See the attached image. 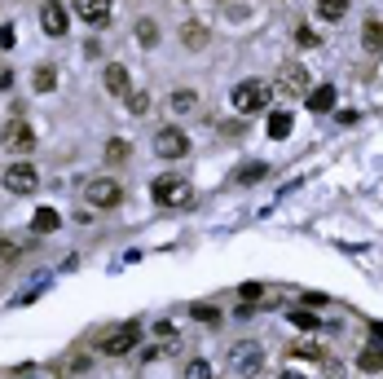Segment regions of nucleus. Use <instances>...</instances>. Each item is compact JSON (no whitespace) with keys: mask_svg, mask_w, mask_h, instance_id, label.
<instances>
[{"mask_svg":"<svg viewBox=\"0 0 383 379\" xmlns=\"http://www.w3.org/2000/svg\"><path fill=\"white\" fill-rule=\"evenodd\" d=\"M357 366H361L365 375H379V371H383V349H361V353H357Z\"/></svg>","mask_w":383,"mask_h":379,"instance_id":"obj_19","label":"nucleus"},{"mask_svg":"<svg viewBox=\"0 0 383 379\" xmlns=\"http://www.w3.org/2000/svg\"><path fill=\"white\" fill-rule=\"evenodd\" d=\"M0 146H5L9 155H31L36 150V128H31L22 115H13V120L0 128Z\"/></svg>","mask_w":383,"mask_h":379,"instance_id":"obj_3","label":"nucleus"},{"mask_svg":"<svg viewBox=\"0 0 383 379\" xmlns=\"http://www.w3.org/2000/svg\"><path fill=\"white\" fill-rule=\"evenodd\" d=\"M318 13H322L326 23H335V18L348 13V0H318Z\"/></svg>","mask_w":383,"mask_h":379,"instance_id":"obj_20","label":"nucleus"},{"mask_svg":"<svg viewBox=\"0 0 383 379\" xmlns=\"http://www.w3.org/2000/svg\"><path fill=\"white\" fill-rule=\"evenodd\" d=\"M155 335H159V340H168V335H172V340H176V326H172L168 318H159V322H155Z\"/></svg>","mask_w":383,"mask_h":379,"instance_id":"obj_31","label":"nucleus"},{"mask_svg":"<svg viewBox=\"0 0 383 379\" xmlns=\"http://www.w3.org/2000/svg\"><path fill=\"white\" fill-rule=\"evenodd\" d=\"M260 295H264V287H260V283H247V287L238 291V300H247V304H260Z\"/></svg>","mask_w":383,"mask_h":379,"instance_id":"obj_30","label":"nucleus"},{"mask_svg":"<svg viewBox=\"0 0 383 379\" xmlns=\"http://www.w3.org/2000/svg\"><path fill=\"white\" fill-rule=\"evenodd\" d=\"M155 155L159 159H186L190 155V137L181 128H159L155 133Z\"/></svg>","mask_w":383,"mask_h":379,"instance_id":"obj_8","label":"nucleus"},{"mask_svg":"<svg viewBox=\"0 0 383 379\" xmlns=\"http://www.w3.org/2000/svg\"><path fill=\"white\" fill-rule=\"evenodd\" d=\"M13 84V75H9V67H0V89H9Z\"/></svg>","mask_w":383,"mask_h":379,"instance_id":"obj_34","label":"nucleus"},{"mask_svg":"<svg viewBox=\"0 0 383 379\" xmlns=\"http://www.w3.org/2000/svg\"><path fill=\"white\" fill-rule=\"evenodd\" d=\"M282 379H309V375H299V371H287V375H282Z\"/></svg>","mask_w":383,"mask_h":379,"instance_id":"obj_35","label":"nucleus"},{"mask_svg":"<svg viewBox=\"0 0 383 379\" xmlns=\"http://www.w3.org/2000/svg\"><path fill=\"white\" fill-rule=\"evenodd\" d=\"M53 84H58V67H48V62H44V67L36 71V93H48Z\"/></svg>","mask_w":383,"mask_h":379,"instance_id":"obj_25","label":"nucleus"},{"mask_svg":"<svg viewBox=\"0 0 383 379\" xmlns=\"http://www.w3.org/2000/svg\"><path fill=\"white\" fill-rule=\"evenodd\" d=\"M361 44H365V53H383V23H365L361 27Z\"/></svg>","mask_w":383,"mask_h":379,"instance_id":"obj_15","label":"nucleus"},{"mask_svg":"<svg viewBox=\"0 0 383 379\" xmlns=\"http://www.w3.org/2000/svg\"><path fill=\"white\" fill-rule=\"evenodd\" d=\"M40 27H44V36H66V5L62 0H44V9H40Z\"/></svg>","mask_w":383,"mask_h":379,"instance_id":"obj_10","label":"nucleus"},{"mask_svg":"<svg viewBox=\"0 0 383 379\" xmlns=\"http://www.w3.org/2000/svg\"><path fill=\"white\" fill-rule=\"evenodd\" d=\"M141 340V322H115L102 331V340H97V349H102L106 357H128L132 349H137Z\"/></svg>","mask_w":383,"mask_h":379,"instance_id":"obj_1","label":"nucleus"},{"mask_svg":"<svg viewBox=\"0 0 383 379\" xmlns=\"http://www.w3.org/2000/svg\"><path fill=\"white\" fill-rule=\"evenodd\" d=\"M168 106H172L176 115H190V110L198 106V93H194V89H176V93L168 97Z\"/></svg>","mask_w":383,"mask_h":379,"instance_id":"obj_17","label":"nucleus"},{"mask_svg":"<svg viewBox=\"0 0 383 379\" xmlns=\"http://www.w3.org/2000/svg\"><path fill=\"white\" fill-rule=\"evenodd\" d=\"M0 181H5L9 194H31V190L40 186V172L31 168V163H13V168H5V176H0Z\"/></svg>","mask_w":383,"mask_h":379,"instance_id":"obj_9","label":"nucleus"},{"mask_svg":"<svg viewBox=\"0 0 383 379\" xmlns=\"http://www.w3.org/2000/svg\"><path fill=\"white\" fill-rule=\"evenodd\" d=\"M186 379H212V361L207 357H194L186 366Z\"/></svg>","mask_w":383,"mask_h":379,"instance_id":"obj_28","label":"nucleus"},{"mask_svg":"<svg viewBox=\"0 0 383 379\" xmlns=\"http://www.w3.org/2000/svg\"><path fill=\"white\" fill-rule=\"evenodd\" d=\"M309 110H318V115H326V110H335V89L330 84H318V89H309Z\"/></svg>","mask_w":383,"mask_h":379,"instance_id":"obj_12","label":"nucleus"},{"mask_svg":"<svg viewBox=\"0 0 383 379\" xmlns=\"http://www.w3.org/2000/svg\"><path fill=\"white\" fill-rule=\"evenodd\" d=\"M128 150H132V146H128L124 137H115V141L106 146V163H124V159H128Z\"/></svg>","mask_w":383,"mask_h":379,"instance_id":"obj_27","label":"nucleus"},{"mask_svg":"<svg viewBox=\"0 0 383 379\" xmlns=\"http://www.w3.org/2000/svg\"><path fill=\"white\" fill-rule=\"evenodd\" d=\"M106 93H115V97H128V67H106Z\"/></svg>","mask_w":383,"mask_h":379,"instance_id":"obj_13","label":"nucleus"},{"mask_svg":"<svg viewBox=\"0 0 383 379\" xmlns=\"http://www.w3.org/2000/svg\"><path fill=\"white\" fill-rule=\"evenodd\" d=\"M119 199H124V190H119V181H110V176H93V181H84V203L89 207H119Z\"/></svg>","mask_w":383,"mask_h":379,"instance_id":"obj_5","label":"nucleus"},{"mask_svg":"<svg viewBox=\"0 0 383 379\" xmlns=\"http://www.w3.org/2000/svg\"><path fill=\"white\" fill-rule=\"evenodd\" d=\"M58 225H62V217H58L53 207H40V212H36V221H31V229H36V234H53Z\"/></svg>","mask_w":383,"mask_h":379,"instance_id":"obj_18","label":"nucleus"},{"mask_svg":"<svg viewBox=\"0 0 383 379\" xmlns=\"http://www.w3.org/2000/svg\"><path fill=\"white\" fill-rule=\"evenodd\" d=\"M295 40L309 49V44H318V31H313V27H299V31H295Z\"/></svg>","mask_w":383,"mask_h":379,"instance_id":"obj_32","label":"nucleus"},{"mask_svg":"<svg viewBox=\"0 0 383 379\" xmlns=\"http://www.w3.org/2000/svg\"><path fill=\"white\" fill-rule=\"evenodd\" d=\"M75 13L93 27H106L110 23V0H75Z\"/></svg>","mask_w":383,"mask_h":379,"instance_id":"obj_11","label":"nucleus"},{"mask_svg":"<svg viewBox=\"0 0 383 379\" xmlns=\"http://www.w3.org/2000/svg\"><path fill=\"white\" fill-rule=\"evenodd\" d=\"M264 176H269V163H242V168L234 172V181H238V186H256V181H264Z\"/></svg>","mask_w":383,"mask_h":379,"instance_id":"obj_14","label":"nucleus"},{"mask_svg":"<svg viewBox=\"0 0 383 379\" xmlns=\"http://www.w3.org/2000/svg\"><path fill=\"white\" fill-rule=\"evenodd\" d=\"M309 93V71L299 67V62H282L278 67V97L282 102H291V97Z\"/></svg>","mask_w":383,"mask_h":379,"instance_id":"obj_7","label":"nucleus"},{"mask_svg":"<svg viewBox=\"0 0 383 379\" xmlns=\"http://www.w3.org/2000/svg\"><path fill=\"white\" fill-rule=\"evenodd\" d=\"M22 247H27V243H22L18 234H9V238H0V260H18V256H22Z\"/></svg>","mask_w":383,"mask_h":379,"instance_id":"obj_24","label":"nucleus"},{"mask_svg":"<svg viewBox=\"0 0 383 379\" xmlns=\"http://www.w3.org/2000/svg\"><path fill=\"white\" fill-rule=\"evenodd\" d=\"M137 40H141L145 49L159 44V27H155V18H141V23H137Z\"/></svg>","mask_w":383,"mask_h":379,"instance_id":"obj_23","label":"nucleus"},{"mask_svg":"<svg viewBox=\"0 0 383 379\" xmlns=\"http://www.w3.org/2000/svg\"><path fill=\"white\" fill-rule=\"evenodd\" d=\"M269 106V84H260V79H242L234 89V110L238 115H256Z\"/></svg>","mask_w":383,"mask_h":379,"instance_id":"obj_6","label":"nucleus"},{"mask_svg":"<svg viewBox=\"0 0 383 379\" xmlns=\"http://www.w3.org/2000/svg\"><path fill=\"white\" fill-rule=\"evenodd\" d=\"M181 40H186L190 49H203L207 44V31L198 27V23H186V27H181Z\"/></svg>","mask_w":383,"mask_h":379,"instance_id":"obj_21","label":"nucleus"},{"mask_svg":"<svg viewBox=\"0 0 383 379\" xmlns=\"http://www.w3.org/2000/svg\"><path fill=\"white\" fill-rule=\"evenodd\" d=\"M190 313H194L198 322H207V326L221 322V309H216V304H190Z\"/></svg>","mask_w":383,"mask_h":379,"instance_id":"obj_26","label":"nucleus"},{"mask_svg":"<svg viewBox=\"0 0 383 379\" xmlns=\"http://www.w3.org/2000/svg\"><path fill=\"white\" fill-rule=\"evenodd\" d=\"M128 110L132 115H145L150 110V93H128Z\"/></svg>","mask_w":383,"mask_h":379,"instance_id":"obj_29","label":"nucleus"},{"mask_svg":"<svg viewBox=\"0 0 383 379\" xmlns=\"http://www.w3.org/2000/svg\"><path fill=\"white\" fill-rule=\"evenodd\" d=\"M150 194H155L159 207H190L194 203V186L186 176H159L155 186H150Z\"/></svg>","mask_w":383,"mask_h":379,"instance_id":"obj_2","label":"nucleus"},{"mask_svg":"<svg viewBox=\"0 0 383 379\" xmlns=\"http://www.w3.org/2000/svg\"><path fill=\"white\" fill-rule=\"evenodd\" d=\"M229 366H234L242 379H256L264 371V349H260L256 340H238L234 349H229Z\"/></svg>","mask_w":383,"mask_h":379,"instance_id":"obj_4","label":"nucleus"},{"mask_svg":"<svg viewBox=\"0 0 383 379\" xmlns=\"http://www.w3.org/2000/svg\"><path fill=\"white\" fill-rule=\"evenodd\" d=\"M291 322L299 326V331H318V326H322V318H318V313H309V309H291Z\"/></svg>","mask_w":383,"mask_h":379,"instance_id":"obj_22","label":"nucleus"},{"mask_svg":"<svg viewBox=\"0 0 383 379\" xmlns=\"http://www.w3.org/2000/svg\"><path fill=\"white\" fill-rule=\"evenodd\" d=\"M295 353H299V357H313V361L322 357V349H313V344H295Z\"/></svg>","mask_w":383,"mask_h":379,"instance_id":"obj_33","label":"nucleus"},{"mask_svg":"<svg viewBox=\"0 0 383 379\" xmlns=\"http://www.w3.org/2000/svg\"><path fill=\"white\" fill-rule=\"evenodd\" d=\"M291 128H295V120H291L287 110H273V115H269V137H273V141L291 137Z\"/></svg>","mask_w":383,"mask_h":379,"instance_id":"obj_16","label":"nucleus"}]
</instances>
